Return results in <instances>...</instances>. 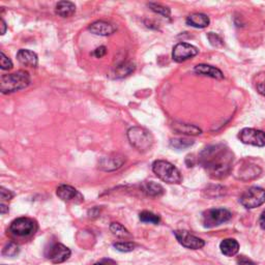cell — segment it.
Returning <instances> with one entry per match:
<instances>
[{"instance_id": "603a6c76", "label": "cell", "mask_w": 265, "mask_h": 265, "mask_svg": "<svg viewBox=\"0 0 265 265\" xmlns=\"http://www.w3.org/2000/svg\"><path fill=\"white\" fill-rule=\"evenodd\" d=\"M135 71V64L129 61H123L115 67L114 75L116 78H123Z\"/></svg>"}, {"instance_id": "836d02e7", "label": "cell", "mask_w": 265, "mask_h": 265, "mask_svg": "<svg viewBox=\"0 0 265 265\" xmlns=\"http://www.w3.org/2000/svg\"><path fill=\"white\" fill-rule=\"evenodd\" d=\"M237 264L238 265H255V263L252 260H250L246 257H239L237 259Z\"/></svg>"}, {"instance_id": "4316f807", "label": "cell", "mask_w": 265, "mask_h": 265, "mask_svg": "<svg viewBox=\"0 0 265 265\" xmlns=\"http://www.w3.org/2000/svg\"><path fill=\"white\" fill-rule=\"evenodd\" d=\"M148 7L150 8V10L152 12H154L156 14H159L163 17H166V18H169L170 15H171V11L169 8L167 7H164L162 5H159V4H153V3H150L148 5Z\"/></svg>"}, {"instance_id": "5bb4252c", "label": "cell", "mask_w": 265, "mask_h": 265, "mask_svg": "<svg viewBox=\"0 0 265 265\" xmlns=\"http://www.w3.org/2000/svg\"><path fill=\"white\" fill-rule=\"evenodd\" d=\"M116 26L112 23L106 21H96L88 26V30L92 33L101 35V36H108L113 34L116 31Z\"/></svg>"}, {"instance_id": "ffe728a7", "label": "cell", "mask_w": 265, "mask_h": 265, "mask_svg": "<svg viewBox=\"0 0 265 265\" xmlns=\"http://www.w3.org/2000/svg\"><path fill=\"white\" fill-rule=\"evenodd\" d=\"M220 252L227 257H232L236 255L239 251V244L233 238H226L219 245Z\"/></svg>"}, {"instance_id": "1f68e13d", "label": "cell", "mask_w": 265, "mask_h": 265, "mask_svg": "<svg viewBox=\"0 0 265 265\" xmlns=\"http://www.w3.org/2000/svg\"><path fill=\"white\" fill-rule=\"evenodd\" d=\"M13 197H14V194L11 191L7 190L4 187L0 188V198H2L3 203H5V201H11Z\"/></svg>"}, {"instance_id": "ba28073f", "label": "cell", "mask_w": 265, "mask_h": 265, "mask_svg": "<svg viewBox=\"0 0 265 265\" xmlns=\"http://www.w3.org/2000/svg\"><path fill=\"white\" fill-rule=\"evenodd\" d=\"M239 140L248 145L263 147L265 146V132L256 128H242L238 135Z\"/></svg>"}, {"instance_id": "6da1fadb", "label": "cell", "mask_w": 265, "mask_h": 265, "mask_svg": "<svg viewBox=\"0 0 265 265\" xmlns=\"http://www.w3.org/2000/svg\"><path fill=\"white\" fill-rule=\"evenodd\" d=\"M233 153L223 144L210 145L199 156V163L211 178L223 179L232 170Z\"/></svg>"}, {"instance_id": "d6a6232c", "label": "cell", "mask_w": 265, "mask_h": 265, "mask_svg": "<svg viewBox=\"0 0 265 265\" xmlns=\"http://www.w3.org/2000/svg\"><path fill=\"white\" fill-rule=\"evenodd\" d=\"M106 53H107V48L104 47V46H101V47L97 48V49L94 51L93 54H94L97 58H102V57H104V56L106 55Z\"/></svg>"}, {"instance_id": "d590c367", "label": "cell", "mask_w": 265, "mask_h": 265, "mask_svg": "<svg viewBox=\"0 0 265 265\" xmlns=\"http://www.w3.org/2000/svg\"><path fill=\"white\" fill-rule=\"evenodd\" d=\"M259 225H260V227H261L263 230H265V210H264V211L261 213V215H260Z\"/></svg>"}, {"instance_id": "52a82bcc", "label": "cell", "mask_w": 265, "mask_h": 265, "mask_svg": "<svg viewBox=\"0 0 265 265\" xmlns=\"http://www.w3.org/2000/svg\"><path fill=\"white\" fill-rule=\"evenodd\" d=\"M10 230L13 234L24 237L35 233L37 225L33 219L29 217H18L12 222Z\"/></svg>"}, {"instance_id": "d6986e66", "label": "cell", "mask_w": 265, "mask_h": 265, "mask_svg": "<svg viewBox=\"0 0 265 265\" xmlns=\"http://www.w3.org/2000/svg\"><path fill=\"white\" fill-rule=\"evenodd\" d=\"M186 22L189 26H192L195 28H205L209 25L210 20H209V17L206 16L205 14L195 13V14L190 15L187 18Z\"/></svg>"}, {"instance_id": "7402d4cb", "label": "cell", "mask_w": 265, "mask_h": 265, "mask_svg": "<svg viewBox=\"0 0 265 265\" xmlns=\"http://www.w3.org/2000/svg\"><path fill=\"white\" fill-rule=\"evenodd\" d=\"M142 190L146 195L150 197H160L164 194V188L154 182L144 183L142 185Z\"/></svg>"}, {"instance_id": "4fadbf2b", "label": "cell", "mask_w": 265, "mask_h": 265, "mask_svg": "<svg viewBox=\"0 0 265 265\" xmlns=\"http://www.w3.org/2000/svg\"><path fill=\"white\" fill-rule=\"evenodd\" d=\"M56 194L62 201H65V202L79 204L84 201V197L82 196V194L71 186H67V185L59 186L57 188Z\"/></svg>"}, {"instance_id": "e575fe53", "label": "cell", "mask_w": 265, "mask_h": 265, "mask_svg": "<svg viewBox=\"0 0 265 265\" xmlns=\"http://www.w3.org/2000/svg\"><path fill=\"white\" fill-rule=\"evenodd\" d=\"M256 90H257V92H258L260 95H262V96L265 97V81L259 82V83L257 84V86H256Z\"/></svg>"}, {"instance_id": "cb8c5ba5", "label": "cell", "mask_w": 265, "mask_h": 265, "mask_svg": "<svg viewBox=\"0 0 265 265\" xmlns=\"http://www.w3.org/2000/svg\"><path fill=\"white\" fill-rule=\"evenodd\" d=\"M194 144L193 140L186 139V138H178V139H172L170 141V146L175 149H187L191 147Z\"/></svg>"}, {"instance_id": "f35d334b", "label": "cell", "mask_w": 265, "mask_h": 265, "mask_svg": "<svg viewBox=\"0 0 265 265\" xmlns=\"http://www.w3.org/2000/svg\"><path fill=\"white\" fill-rule=\"evenodd\" d=\"M94 265H109L108 263H105V262H98V263H96V264H94Z\"/></svg>"}, {"instance_id": "5b68a950", "label": "cell", "mask_w": 265, "mask_h": 265, "mask_svg": "<svg viewBox=\"0 0 265 265\" xmlns=\"http://www.w3.org/2000/svg\"><path fill=\"white\" fill-rule=\"evenodd\" d=\"M231 217V212L225 208H211L203 212L202 224L205 228H213L228 222Z\"/></svg>"}, {"instance_id": "83f0119b", "label": "cell", "mask_w": 265, "mask_h": 265, "mask_svg": "<svg viewBox=\"0 0 265 265\" xmlns=\"http://www.w3.org/2000/svg\"><path fill=\"white\" fill-rule=\"evenodd\" d=\"M113 247L119 251V252H123V253H127V252H131L132 250L135 249L136 245L132 244V242H129V241H121V242H116L113 245Z\"/></svg>"}, {"instance_id": "e0dca14e", "label": "cell", "mask_w": 265, "mask_h": 265, "mask_svg": "<svg viewBox=\"0 0 265 265\" xmlns=\"http://www.w3.org/2000/svg\"><path fill=\"white\" fill-rule=\"evenodd\" d=\"M125 159L122 156L103 158L100 162V168L105 171H113L122 166Z\"/></svg>"}, {"instance_id": "4dcf8cb0", "label": "cell", "mask_w": 265, "mask_h": 265, "mask_svg": "<svg viewBox=\"0 0 265 265\" xmlns=\"http://www.w3.org/2000/svg\"><path fill=\"white\" fill-rule=\"evenodd\" d=\"M19 247L17 245H15L14 242H10L8 244L4 251H3V254L6 255V256H10V257H13V256H16L18 253H19Z\"/></svg>"}, {"instance_id": "277c9868", "label": "cell", "mask_w": 265, "mask_h": 265, "mask_svg": "<svg viewBox=\"0 0 265 265\" xmlns=\"http://www.w3.org/2000/svg\"><path fill=\"white\" fill-rule=\"evenodd\" d=\"M129 143L139 151H147L153 144V137L150 131L144 127L132 126L127 130Z\"/></svg>"}, {"instance_id": "8d00e7d4", "label": "cell", "mask_w": 265, "mask_h": 265, "mask_svg": "<svg viewBox=\"0 0 265 265\" xmlns=\"http://www.w3.org/2000/svg\"><path fill=\"white\" fill-rule=\"evenodd\" d=\"M0 28H2V31H0V34H2V35L6 34L8 26H7V23H6V21H5L4 19L0 20Z\"/></svg>"}, {"instance_id": "3957f363", "label": "cell", "mask_w": 265, "mask_h": 265, "mask_svg": "<svg viewBox=\"0 0 265 265\" xmlns=\"http://www.w3.org/2000/svg\"><path fill=\"white\" fill-rule=\"evenodd\" d=\"M152 171L158 178L171 185H179L183 182L181 171L167 161L158 160L152 164Z\"/></svg>"}, {"instance_id": "7a4b0ae2", "label": "cell", "mask_w": 265, "mask_h": 265, "mask_svg": "<svg viewBox=\"0 0 265 265\" xmlns=\"http://www.w3.org/2000/svg\"><path fill=\"white\" fill-rule=\"evenodd\" d=\"M30 76L25 71H18L13 74L4 75L0 81V91L4 95L13 94L25 90L30 85Z\"/></svg>"}, {"instance_id": "74e56055", "label": "cell", "mask_w": 265, "mask_h": 265, "mask_svg": "<svg viewBox=\"0 0 265 265\" xmlns=\"http://www.w3.org/2000/svg\"><path fill=\"white\" fill-rule=\"evenodd\" d=\"M0 211H2L3 214H6L7 212H9V207L5 203H2L0 204Z\"/></svg>"}, {"instance_id": "44dd1931", "label": "cell", "mask_w": 265, "mask_h": 265, "mask_svg": "<svg viewBox=\"0 0 265 265\" xmlns=\"http://www.w3.org/2000/svg\"><path fill=\"white\" fill-rule=\"evenodd\" d=\"M76 12L75 4L71 2H60L56 5L55 13L61 18H70Z\"/></svg>"}, {"instance_id": "d4e9b609", "label": "cell", "mask_w": 265, "mask_h": 265, "mask_svg": "<svg viewBox=\"0 0 265 265\" xmlns=\"http://www.w3.org/2000/svg\"><path fill=\"white\" fill-rule=\"evenodd\" d=\"M110 231L117 237L120 238H125V237H129L130 234L129 232L119 223H112L110 225Z\"/></svg>"}, {"instance_id": "8992f818", "label": "cell", "mask_w": 265, "mask_h": 265, "mask_svg": "<svg viewBox=\"0 0 265 265\" xmlns=\"http://www.w3.org/2000/svg\"><path fill=\"white\" fill-rule=\"evenodd\" d=\"M265 202V190L259 187L248 189L240 197V203L248 209L259 207Z\"/></svg>"}, {"instance_id": "8fae6325", "label": "cell", "mask_w": 265, "mask_h": 265, "mask_svg": "<svg viewBox=\"0 0 265 265\" xmlns=\"http://www.w3.org/2000/svg\"><path fill=\"white\" fill-rule=\"evenodd\" d=\"M261 173V168L256 165L251 163L250 161H244L241 164L238 165V168L236 170V178L241 181H251L254 180L260 175Z\"/></svg>"}, {"instance_id": "f546056e", "label": "cell", "mask_w": 265, "mask_h": 265, "mask_svg": "<svg viewBox=\"0 0 265 265\" xmlns=\"http://www.w3.org/2000/svg\"><path fill=\"white\" fill-rule=\"evenodd\" d=\"M0 68H2V70H4V71L13 69L12 60L3 51L0 52Z\"/></svg>"}, {"instance_id": "ac0fdd59", "label": "cell", "mask_w": 265, "mask_h": 265, "mask_svg": "<svg viewBox=\"0 0 265 265\" xmlns=\"http://www.w3.org/2000/svg\"><path fill=\"white\" fill-rule=\"evenodd\" d=\"M172 127L174 128L175 131H178L179 134H185L190 136H198L202 134V130L199 127L185 122H174Z\"/></svg>"}, {"instance_id": "30bf717a", "label": "cell", "mask_w": 265, "mask_h": 265, "mask_svg": "<svg viewBox=\"0 0 265 265\" xmlns=\"http://www.w3.org/2000/svg\"><path fill=\"white\" fill-rule=\"evenodd\" d=\"M174 235L179 242L187 249L191 250H199L205 246V241L186 230H176L174 231Z\"/></svg>"}, {"instance_id": "484cf974", "label": "cell", "mask_w": 265, "mask_h": 265, "mask_svg": "<svg viewBox=\"0 0 265 265\" xmlns=\"http://www.w3.org/2000/svg\"><path fill=\"white\" fill-rule=\"evenodd\" d=\"M139 217H140L141 222L149 223V224H154V225L159 224L160 220H161L159 215H157V214H154V213H152L150 211H142L140 213Z\"/></svg>"}, {"instance_id": "9c48e42d", "label": "cell", "mask_w": 265, "mask_h": 265, "mask_svg": "<svg viewBox=\"0 0 265 265\" xmlns=\"http://www.w3.org/2000/svg\"><path fill=\"white\" fill-rule=\"evenodd\" d=\"M199 50L188 42H179L173 48L172 51V58L176 62H184L186 60H189L196 55H198Z\"/></svg>"}, {"instance_id": "9a60e30c", "label": "cell", "mask_w": 265, "mask_h": 265, "mask_svg": "<svg viewBox=\"0 0 265 265\" xmlns=\"http://www.w3.org/2000/svg\"><path fill=\"white\" fill-rule=\"evenodd\" d=\"M194 72L198 75L210 77V78L217 79V80L224 79V74L222 73V71L218 70L217 68H214V67L208 65V64H198L195 67Z\"/></svg>"}, {"instance_id": "7c38bea8", "label": "cell", "mask_w": 265, "mask_h": 265, "mask_svg": "<svg viewBox=\"0 0 265 265\" xmlns=\"http://www.w3.org/2000/svg\"><path fill=\"white\" fill-rule=\"evenodd\" d=\"M46 256L52 263L58 264L67 261L71 257V250L62 244H54L48 249Z\"/></svg>"}, {"instance_id": "f1b7e54d", "label": "cell", "mask_w": 265, "mask_h": 265, "mask_svg": "<svg viewBox=\"0 0 265 265\" xmlns=\"http://www.w3.org/2000/svg\"><path fill=\"white\" fill-rule=\"evenodd\" d=\"M207 38H208L209 42L211 43V46H213V47L218 48V47H222L224 45V41H223L222 37H220L218 34L214 33V32H209L207 34Z\"/></svg>"}, {"instance_id": "2e32d148", "label": "cell", "mask_w": 265, "mask_h": 265, "mask_svg": "<svg viewBox=\"0 0 265 265\" xmlns=\"http://www.w3.org/2000/svg\"><path fill=\"white\" fill-rule=\"evenodd\" d=\"M17 59L21 64L29 68H36L38 64L37 55L27 49L19 50V52L17 53Z\"/></svg>"}]
</instances>
